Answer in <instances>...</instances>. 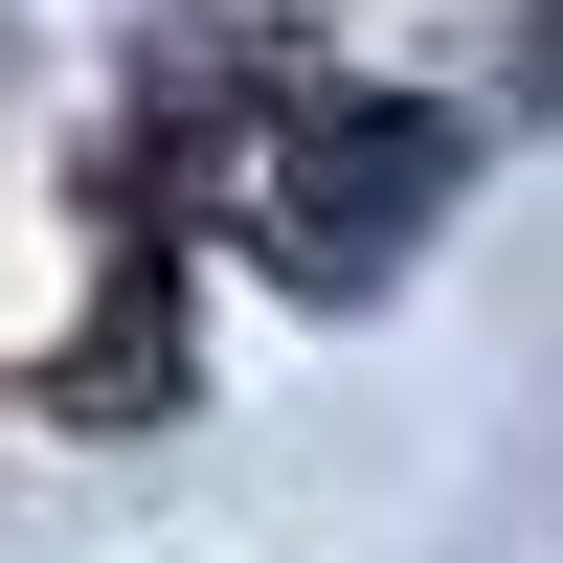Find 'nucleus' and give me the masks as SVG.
<instances>
[{"label": "nucleus", "mask_w": 563, "mask_h": 563, "mask_svg": "<svg viewBox=\"0 0 563 563\" xmlns=\"http://www.w3.org/2000/svg\"><path fill=\"white\" fill-rule=\"evenodd\" d=\"M158 406H180V271L113 249V316L68 339V429H158Z\"/></svg>", "instance_id": "nucleus-2"}, {"label": "nucleus", "mask_w": 563, "mask_h": 563, "mask_svg": "<svg viewBox=\"0 0 563 563\" xmlns=\"http://www.w3.org/2000/svg\"><path fill=\"white\" fill-rule=\"evenodd\" d=\"M451 180H474L451 90H294V113L249 135V249L294 271V294H384L451 225Z\"/></svg>", "instance_id": "nucleus-1"}]
</instances>
